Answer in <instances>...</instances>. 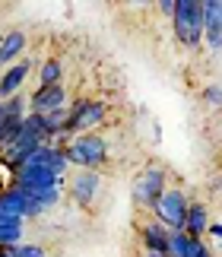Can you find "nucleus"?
Wrapping results in <instances>:
<instances>
[{"instance_id":"obj_1","label":"nucleus","mask_w":222,"mask_h":257,"mask_svg":"<svg viewBox=\"0 0 222 257\" xmlns=\"http://www.w3.org/2000/svg\"><path fill=\"white\" fill-rule=\"evenodd\" d=\"M64 153H67L70 169L102 172V169H108V162H111V140H108V134H102V131L79 134V137H70V140H67Z\"/></svg>"},{"instance_id":"obj_2","label":"nucleus","mask_w":222,"mask_h":257,"mask_svg":"<svg viewBox=\"0 0 222 257\" xmlns=\"http://www.w3.org/2000/svg\"><path fill=\"white\" fill-rule=\"evenodd\" d=\"M171 35L181 48H190V51L203 45V0H175Z\"/></svg>"},{"instance_id":"obj_3","label":"nucleus","mask_w":222,"mask_h":257,"mask_svg":"<svg viewBox=\"0 0 222 257\" xmlns=\"http://www.w3.org/2000/svg\"><path fill=\"white\" fill-rule=\"evenodd\" d=\"M108 121V102L102 98H86L79 95L67 105V131L64 137H79V134H95Z\"/></svg>"},{"instance_id":"obj_4","label":"nucleus","mask_w":222,"mask_h":257,"mask_svg":"<svg viewBox=\"0 0 222 257\" xmlns=\"http://www.w3.org/2000/svg\"><path fill=\"white\" fill-rule=\"evenodd\" d=\"M165 187H168V169L159 162H146L130 181V200H134L137 210H149Z\"/></svg>"},{"instance_id":"obj_5","label":"nucleus","mask_w":222,"mask_h":257,"mask_svg":"<svg viewBox=\"0 0 222 257\" xmlns=\"http://www.w3.org/2000/svg\"><path fill=\"white\" fill-rule=\"evenodd\" d=\"M187 203H190V197H187L184 187L168 184L165 191L156 197V203L149 206V216H153L159 225H165L168 232H181V225H184V213H187Z\"/></svg>"},{"instance_id":"obj_6","label":"nucleus","mask_w":222,"mask_h":257,"mask_svg":"<svg viewBox=\"0 0 222 257\" xmlns=\"http://www.w3.org/2000/svg\"><path fill=\"white\" fill-rule=\"evenodd\" d=\"M70 172H73V178L67 181L64 197H70V203H76L79 210H92L105 191V175L102 172H79V169H70Z\"/></svg>"},{"instance_id":"obj_7","label":"nucleus","mask_w":222,"mask_h":257,"mask_svg":"<svg viewBox=\"0 0 222 257\" xmlns=\"http://www.w3.org/2000/svg\"><path fill=\"white\" fill-rule=\"evenodd\" d=\"M70 105V89L64 83L54 86H35L32 92H26V108L32 114H48L54 108H67Z\"/></svg>"},{"instance_id":"obj_8","label":"nucleus","mask_w":222,"mask_h":257,"mask_svg":"<svg viewBox=\"0 0 222 257\" xmlns=\"http://www.w3.org/2000/svg\"><path fill=\"white\" fill-rule=\"evenodd\" d=\"M35 64H38V57L26 54L23 61H16V64H10V67L0 70V102H7V98H13V95H23V86L29 83Z\"/></svg>"},{"instance_id":"obj_9","label":"nucleus","mask_w":222,"mask_h":257,"mask_svg":"<svg viewBox=\"0 0 222 257\" xmlns=\"http://www.w3.org/2000/svg\"><path fill=\"white\" fill-rule=\"evenodd\" d=\"M23 165H38V169H48V172H54V175H70V162H67V153H64V146H57L54 140L51 143H42L38 150L29 156V159ZM19 165V169H23Z\"/></svg>"},{"instance_id":"obj_10","label":"nucleus","mask_w":222,"mask_h":257,"mask_svg":"<svg viewBox=\"0 0 222 257\" xmlns=\"http://www.w3.org/2000/svg\"><path fill=\"white\" fill-rule=\"evenodd\" d=\"M137 238H140V248L146 254H165V244H168V229L159 225L153 216H143L137 222Z\"/></svg>"},{"instance_id":"obj_11","label":"nucleus","mask_w":222,"mask_h":257,"mask_svg":"<svg viewBox=\"0 0 222 257\" xmlns=\"http://www.w3.org/2000/svg\"><path fill=\"white\" fill-rule=\"evenodd\" d=\"M203 45L213 54L222 48V4L219 0H203Z\"/></svg>"},{"instance_id":"obj_12","label":"nucleus","mask_w":222,"mask_h":257,"mask_svg":"<svg viewBox=\"0 0 222 257\" xmlns=\"http://www.w3.org/2000/svg\"><path fill=\"white\" fill-rule=\"evenodd\" d=\"M209 219H213V210H209V203H203V200H190V203H187V213H184V225H181V232H184L187 238H203Z\"/></svg>"},{"instance_id":"obj_13","label":"nucleus","mask_w":222,"mask_h":257,"mask_svg":"<svg viewBox=\"0 0 222 257\" xmlns=\"http://www.w3.org/2000/svg\"><path fill=\"white\" fill-rule=\"evenodd\" d=\"M26 48H29L26 29H10V32H4V38H0V70L10 67V64H16Z\"/></svg>"},{"instance_id":"obj_14","label":"nucleus","mask_w":222,"mask_h":257,"mask_svg":"<svg viewBox=\"0 0 222 257\" xmlns=\"http://www.w3.org/2000/svg\"><path fill=\"white\" fill-rule=\"evenodd\" d=\"M35 73H38V86H54V83H64V61H60L57 54L38 57Z\"/></svg>"},{"instance_id":"obj_15","label":"nucleus","mask_w":222,"mask_h":257,"mask_svg":"<svg viewBox=\"0 0 222 257\" xmlns=\"http://www.w3.org/2000/svg\"><path fill=\"white\" fill-rule=\"evenodd\" d=\"M26 241V225H0V248Z\"/></svg>"},{"instance_id":"obj_16","label":"nucleus","mask_w":222,"mask_h":257,"mask_svg":"<svg viewBox=\"0 0 222 257\" xmlns=\"http://www.w3.org/2000/svg\"><path fill=\"white\" fill-rule=\"evenodd\" d=\"M16 257H48V248L42 241H19L16 244Z\"/></svg>"},{"instance_id":"obj_17","label":"nucleus","mask_w":222,"mask_h":257,"mask_svg":"<svg viewBox=\"0 0 222 257\" xmlns=\"http://www.w3.org/2000/svg\"><path fill=\"white\" fill-rule=\"evenodd\" d=\"M200 98H203L209 108H219V102H222V89H219V83H206L203 92H200Z\"/></svg>"},{"instance_id":"obj_18","label":"nucleus","mask_w":222,"mask_h":257,"mask_svg":"<svg viewBox=\"0 0 222 257\" xmlns=\"http://www.w3.org/2000/svg\"><path fill=\"white\" fill-rule=\"evenodd\" d=\"M156 10H159L162 16H168V19H171V13H175V0H159Z\"/></svg>"},{"instance_id":"obj_19","label":"nucleus","mask_w":222,"mask_h":257,"mask_svg":"<svg viewBox=\"0 0 222 257\" xmlns=\"http://www.w3.org/2000/svg\"><path fill=\"white\" fill-rule=\"evenodd\" d=\"M153 143H162V127H159V121H153Z\"/></svg>"},{"instance_id":"obj_20","label":"nucleus","mask_w":222,"mask_h":257,"mask_svg":"<svg viewBox=\"0 0 222 257\" xmlns=\"http://www.w3.org/2000/svg\"><path fill=\"white\" fill-rule=\"evenodd\" d=\"M140 257H165V254H146V251H143V254H140Z\"/></svg>"},{"instance_id":"obj_21","label":"nucleus","mask_w":222,"mask_h":257,"mask_svg":"<svg viewBox=\"0 0 222 257\" xmlns=\"http://www.w3.org/2000/svg\"><path fill=\"white\" fill-rule=\"evenodd\" d=\"M0 38H4V32H0Z\"/></svg>"}]
</instances>
